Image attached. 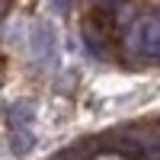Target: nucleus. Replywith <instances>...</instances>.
<instances>
[{
    "label": "nucleus",
    "mask_w": 160,
    "mask_h": 160,
    "mask_svg": "<svg viewBox=\"0 0 160 160\" xmlns=\"http://www.w3.org/2000/svg\"><path fill=\"white\" fill-rule=\"evenodd\" d=\"M128 48L141 58L160 61V16H144L131 26L128 32Z\"/></svg>",
    "instance_id": "obj_1"
},
{
    "label": "nucleus",
    "mask_w": 160,
    "mask_h": 160,
    "mask_svg": "<svg viewBox=\"0 0 160 160\" xmlns=\"http://www.w3.org/2000/svg\"><path fill=\"white\" fill-rule=\"evenodd\" d=\"M32 55L45 71L58 68V35L51 29V22H45V19L32 26Z\"/></svg>",
    "instance_id": "obj_2"
},
{
    "label": "nucleus",
    "mask_w": 160,
    "mask_h": 160,
    "mask_svg": "<svg viewBox=\"0 0 160 160\" xmlns=\"http://www.w3.org/2000/svg\"><path fill=\"white\" fill-rule=\"evenodd\" d=\"M7 122H10V128H29V122H32V102H29V99L13 102Z\"/></svg>",
    "instance_id": "obj_3"
},
{
    "label": "nucleus",
    "mask_w": 160,
    "mask_h": 160,
    "mask_svg": "<svg viewBox=\"0 0 160 160\" xmlns=\"http://www.w3.org/2000/svg\"><path fill=\"white\" fill-rule=\"evenodd\" d=\"M32 144H35L32 128H13V135H10V151L13 154H26Z\"/></svg>",
    "instance_id": "obj_4"
},
{
    "label": "nucleus",
    "mask_w": 160,
    "mask_h": 160,
    "mask_svg": "<svg viewBox=\"0 0 160 160\" xmlns=\"http://www.w3.org/2000/svg\"><path fill=\"white\" fill-rule=\"evenodd\" d=\"M51 7H55V13H68L71 10V0H51Z\"/></svg>",
    "instance_id": "obj_5"
},
{
    "label": "nucleus",
    "mask_w": 160,
    "mask_h": 160,
    "mask_svg": "<svg viewBox=\"0 0 160 160\" xmlns=\"http://www.w3.org/2000/svg\"><path fill=\"white\" fill-rule=\"evenodd\" d=\"M7 3H10V0H0V13H3V10H7Z\"/></svg>",
    "instance_id": "obj_6"
},
{
    "label": "nucleus",
    "mask_w": 160,
    "mask_h": 160,
    "mask_svg": "<svg viewBox=\"0 0 160 160\" xmlns=\"http://www.w3.org/2000/svg\"><path fill=\"white\" fill-rule=\"evenodd\" d=\"M96 3H115V0H96Z\"/></svg>",
    "instance_id": "obj_7"
}]
</instances>
